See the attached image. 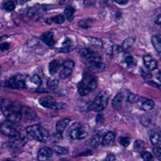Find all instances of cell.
<instances>
[{"instance_id":"obj_1","label":"cell","mask_w":161,"mask_h":161,"mask_svg":"<svg viewBox=\"0 0 161 161\" xmlns=\"http://www.w3.org/2000/svg\"><path fill=\"white\" fill-rule=\"evenodd\" d=\"M1 108L7 121H9L11 123H18L21 120V113H20L21 106L18 103L3 100L1 103Z\"/></svg>"},{"instance_id":"obj_2","label":"cell","mask_w":161,"mask_h":161,"mask_svg":"<svg viewBox=\"0 0 161 161\" xmlns=\"http://www.w3.org/2000/svg\"><path fill=\"white\" fill-rule=\"evenodd\" d=\"M83 56V59L86 60L88 65H90V67L94 68L95 70H99L100 67H102V59L99 53H97L96 51L88 50V48H84L80 51Z\"/></svg>"},{"instance_id":"obj_3","label":"cell","mask_w":161,"mask_h":161,"mask_svg":"<svg viewBox=\"0 0 161 161\" xmlns=\"http://www.w3.org/2000/svg\"><path fill=\"white\" fill-rule=\"evenodd\" d=\"M26 132L31 138L39 141V142H47V141L50 139L48 132L40 125L29 126V127H27Z\"/></svg>"},{"instance_id":"obj_4","label":"cell","mask_w":161,"mask_h":161,"mask_svg":"<svg viewBox=\"0 0 161 161\" xmlns=\"http://www.w3.org/2000/svg\"><path fill=\"white\" fill-rule=\"evenodd\" d=\"M108 94L105 92H101L98 96L95 98V100L92 102L90 106V110L95 111V112H101L106 108V106L108 104Z\"/></svg>"},{"instance_id":"obj_5","label":"cell","mask_w":161,"mask_h":161,"mask_svg":"<svg viewBox=\"0 0 161 161\" xmlns=\"http://www.w3.org/2000/svg\"><path fill=\"white\" fill-rule=\"evenodd\" d=\"M13 124L14 123L6 121V122H4L1 124V126H0V130H1V132L5 135V136L14 138V139H18L19 132Z\"/></svg>"},{"instance_id":"obj_6","label":"cell","mask_w":161,"mask_h":161,"mask_svg":"<svg viewBox=\"0 0 161 161\" xmlns=\"http://www.w3.org/2000/svg\"><path fill=\"white\" fill-rule=\"evenodd\" d=\"M5 86L11 89H24L26 84H25V77L21 74H16L5 83Z\"/></svg>"},{"instance_id":"obj_7","label":"cell","mask_w":161,"mask_h":161,"mask_svg":"<svg viewBox=\"0 0 161 161\" xmlns=\"http://www.w3.org/2000/svg\"><path fill=\"white\" fill-rule=\"evenodd\" d=\"M70 137L71 139L77 140V139H83L87 135V131H86L85 127L80 124H76L70 131Z\"/></svg>"},{"instance_id":"obj_8","label":"cell","mask_w":161,"mask_h":161,"mask_svg":"<svg viewBox=\"0 0 161 161\" xmlns=\"http://www.w3.org/2000/svg\"><path fill=\"white\" fill-rule=\"evenodd\" d=\"M82 83L87 87L90 91H93L97 88V80L93 74L86 73L84 74V79H83Z\"/></svg>"},{"instance_id":"obj_9","label":"cell","mask_w":161,"mask_h":161,"mask_svg":"<svg viewBox=\"0 0 161 161\" xmlns=\"http://www.w3.org/2000/svg\"><path fill=\"white\" fill-rule=\"evenodd\" d=\"M39 104L42 107L50 109H59L62 107V106H59V104L51 97H44L41 99H39Z\"/></svg>"},{"instance_id":"obj_10","label":"cell","mask_w":161,"mask_h":161,"mask_svg":"<svg viewBox=\"0 0 161 161\" xmlns=\"http://www.w3.org/2000/svg\"><path fill=\"white\" fill-rule=\"evenodd\" d=\"M53 154V149L50 147H44L40 149L38 153H37V159L39 161H47L50 158H51Z\"/></svg>"},{"instance_id":"obj_11","label":"cell","mask_w":161,"mask_h":161,"mask_svg":"<svg viewBox=\"0 0 161 161\" xmlns=\"http://www.w3.org/2000/svg\"><path fill=\"white\" fill-rule=\"evenodd\" d=\"M143 62H144V65L145 67L148 68L149 71H153V70H156L157 68V62L156 59H153L151 56H145L143 57Z\"/></svg>"},{"instance_id":"obj_12","label":"cell","mask_w":161,"mask_h":161,"mask_svg":"<svg viewBox=\"0 0 161 161\" xmlns=\"http://www.w3.org/2000/svg\"><path fill=\"white\" fill-rule=\"evenodd\" d=\"M20 113H21V118H23V119L26 120V121H30V120H32L36 117L35 113L28 108H22L21 107V111H20Z\"/></svg>"},{"instance_id":"obj_13","label":"cell","mask_w":161,"mask_h":161,"mask_svg":"<svg viewBox=\"0 0 161 161\" xmlns=\"http://www.w3.org/2000/svg\"><path fill=\"white\" fill-rule=\"evenodd\" d=\"M71 120L70 119H62L59 121V122L56 123V132L59 134H62L64 133V131L67 129V127L70 124Z\"/></svg>"},{"instance_id":"obj_14","label":"cell","mask_w":161,"mask_h":161,"mask_svg":"<svg viewBox=\"0 0 161 161\" xmlns=\"http://www.w3.org/2000/svg\"><path fill=\"white\" fill-rule=\"evenodd\" d=\"M41 40L47 45H48V47H53V45H54L53 33L51 32V31H48V32H45V33L42 34V35H41Z\"/></svg>"},{"instance_id":"obj_15","label":"cell","mask_w":161,"mask_h":161,"mask_svg":"<svg viewBox=\"0 0 161 161\" xmlns=\"http://www.w3.org/2000/svg\"><path fill=\"white\" fill-rule=\"evenodd\" d=\"M154 106H155V103L152 100L143 99L142 102H141L140 108H141V110H143V111H151L152 109L154 108Z\"/></svg>"},{"instance_id":"obj_16","label":"cell","mask_w":161,"mask_h":161,"mask_svg":"<svg viewBox=\"0 0 161 161\" xmlns=\"http://www.w3.org/2000/svg\"><path fill=\"white\" fill-rule=\"evenodd\" d=\"M115 137H116V135H115V133H113V132H108V133L105 134V136L103 137V139L101 142L103 143V145L105 146H109L111 145L112 143L115 141Z\"/></svg>"},{"instance_id":"obj_17","label":"cell","mask_w":161,"mask_h":161,"mask_svg":"<svg viewBox=\"0 0 161 161\" xmlns=\"http://www.w3.org/2000/svg\"><path fill=\"white\" fill-rule=\"evenodd\" d=\"M123 95L122 94H117L116 97L113 99V108L116 109V110H118V109L121 108V105H122V102H123Z\"/></svg>"},{"instance_id":"obj_18","label":"cell","mask_w":161,"mask_h":161,"mask_svg":"<svg viewBox=\"0 0 161 161\" xmlns=\"http://www.w3.org/2000/svg\"><path fill=\"white\" fill-rule=\"evenodd\" d=\"M152 44L157 53H161V39L159 35H154L152 37Z\"/></svg>"},{"instance_id":"obj_19","label":"cell","mask_w":161,"mask_h":161,"mask_svg":"<svg viewBox=\"0 0 161 161\" xmlns=\"http://www.w3.org/2000/svg\"><path fill=\"white\" fill-rule=\"evenodd\" d=\"M59 64L56 59L51 60V62H50V65H48V71H50V73L51 74H56V71L59 70Z\"/></svg>"},{"instance_id":"obj_20","label":"cell","mask_w":161,"mask_h":161,"mask_svg":"<svg viewBox=\"0 0 161 161\" xmlns=\"http://www.w3.org/2000/svg\"><path fill=\"white\" fill-rule=\"evenodd\" d=\"M150 142L153 146H160L161 143V137L158 133H153L150 135Z\"/></svg>"},{"instance_id":"obj_21","label":"cell","mask_w":161,"mask_h":161,"mask_svg":"<svg viewBox=\"0 0 161 161\" xmlns=\"http://www.w3.org/2000/svg\"><path fill=\"white\" fill-rule=\"evenodd\" d=\"M74 7H71L68 6L65 9V12H64V15L65 17L67 18L68 20H70V21H71L74 18Z\"/></svg>"},{"instance_id":"obj_22","label":"cell","mask_w":161,"mask_h":161,"mask_svg":"<svg viewBox=\"0 0 161 161\" xmlns=\"http://www.w3.org/2000/svg\"><path fill=\"white\" fill-rule=\"evenodd\" d=\"M134 44V38L133 37H128V38H126L124 40V42H123V44H122V50H129L130 47H132V45Z\"/></svg>"},{"instance_id":"obj_23","label":"cell","mask_w":161,"mask_h":161,"mask_svg":"<svg viewBox=\"0 0 161 161\" xmlns=\"http://www.w3.org/2000/svg\"><path fill=\"white\" fill-rule=\"evenodd\" d=\"M77 91H79V94L80 95V96H87V95H89L91 93V91L89 90V89L86 87V86L83 84L82 82L79 84V88H77Z\"/></svg>"},{"instance_id":"obj_24","label":"cell","mask_w":161,"mask_h":161,"mask_svg":"<svg viewBox=\"0 0 161 161\" xmlns=\"http://www.w3.org/2000/svg\"><path fill=\"white\" fill-rule=\"evenodd\" d=\"M71 71H73V70H71V68L62 67V68L60 70V73H59L60 79H68V77L71 74Z\"/></svg>"},{"instance_id":"obj_25","label":"cell","mask_w":161,"mask_h":161,"mask_svg":"<svg viewBox=\"0 0 161 161\" xmlns=\"http://www.w3.org/2000/svg\"><path fill=\"white\" fill-rule=\"evenodd\" d=\"M53 152H56V153L57 154H59V155H62V154H67L68 150V148H65V147H62V146H59V145H56V146H53Z\"/></svg>"},{"instance_id":"obj_26","label":"cell","mask_w":161,"mask_h":161,"mask_svg":"<svg viewBox=\"0 0 161 161\" xmlns=\"http://www.w3.org/2000/svg\"><path fill=\"white\" fill-rule=\"evenodd\" d=\"M3 8L6 11H13L14 8H15V4H14L13 1H7L3 4Z\"/></svg>"},{"instance_id":"obj_27","label":"cell","mask_w":161,"mask_h":161,"mask_svg":"<svg viewBox=\"0 0 161 161\" xmlns=\"http://www.w3.org/2000/svg\"><path fill=\"white\" fill-rule=\"evenodd\" d=\"M101 136L99 134L98 135H95V136L92 138V140H91V144L93 145V147H97V146H99V144L101 143Z\"/></svg>"},{"instance_id":"obj_28","label":"cell","mask_w":161,"mask_h":161,"mask_svg":"<svg viewBox=\"0 0 161 161\" xmlns=\"http://www.w3.org/2000/svg\"><path fill=\"white\" fill-rule=\"evenodd\" d=\"M51 21L54 22V23H56V24H62L65 22V16L62 15V14H59V15L54 16L53 18L51 19Z\"/></svg>"},{"instance_id":"obj_29","label":"cell","mask_w":161,"mask_h":161,"mask_svg":"<svg viewBox=\"0 0 161 161\" xmlns=\"http://www.w3.org/2000/svg\"><path fill=\"white\" fill-rule=\"evenodd\" d=\"M30 82L35 86L41 85V79H40V77L37 76V74H33V76L30 77Z\"/></svg>"},{"instance_id":"obj_30","label":"cell","mask_w":161,"mask_h":161,"mask_svg":"<svg viewBox=\"0 0 161 161\" xmlns=\"http://www.w3.org/2000/svg\"><path fill=\"white\" fill-rule=\"evenodd\" d=\"M141 157H142V159L144 161H151L152 158H153L152 154L148 151H143L142 153H141Z\"/></svg>"},{"instance_id":"obj_31","label":"cell","mask_w":161,"mask_h":161,"mask_svg":"<svg viewBox=\"0 0 161 161\" xmlns=\"http://www.w3.org/2000/svg\"><path fill=\"white\" fill-rule=\"evenodd\" d=\"M124 62H125V64L128 65V67H133V65H135V60H134L133 56H126Z\"/></svg>"},{"instance_id":"obj_32","label":"cell","mask_w":161,"mask_h":161,"mask_svg":"<svg viewBox=\"0 0 161 161\" xmlns=\"http://www.w3.org/2000/svg\"><path fill=\"white\" fill-rule=\"evenodd\" d=\"M119 143L120 145L124 146V147H127L129 145V143H130V138L129 137H121L120 140H119Z\"/></svg>"},{"instance_id":"obj_33","label":"cell","mask_w":161,"mask_h":161,"mask_svg":"<svg viewBox=\"0 0 161 161\" xmlns=\"http://www.w3.org/2000/svg\"><path fill=\"white\" fill-rule=\"evenodd\" d=\"M57 85H59V80H48V82H47L48 88H50V89L56 88V87H57Z\"/></svg>"},{"instance_id":"obj_34","label":"cell","mask_w":161,"mask_h":161,"mask_svg":"<svg viewBox=\"0 0 161 161\" xmlns=\"http://www.w3.org/2000/svg\"><path fill=\"white\" fill-rule=\"evenodd\" d=\"M62 67H65V68H71V70H74V62H73V60L68 59V60H65V62H64V65H62Z\"/></svg>"},{"instance_id":"obj_35","label":"cell","mask_w":161,"mask_h":161,"mask_svg":"<svg viewBox=\"0 0 161 161\" xmlns=\"http://www.w3.org/2000/svg\"><path fill=\"white\" fill-rule=\"evenodd\" d=\"M138 100H139V96H137V95H134V94L129 95L128 101L130 103H136V102H138Z\"/></svg>"},{"instance_id":"obj_36","label":"cell","mask_w":161,"mask_h":161,"mask_svg":"<svg viewBox=\"0 0 161 161\" xmlns=\"http://www.w3.org/2000/svg\"><path fill=\"white\" fill-rule=\"evenodd\" d=\"M153 151H154V154L156 155V157L158 158V159H160V157H161V148H160V146H154Z\"/></svg>"},{"instance_id":"obj_37","label":"cell","mask_w":161,"mask_h":161,"mask_svg":"<svg viewBox=\"0 0 161 161\" xmlns=\"http://www.w3.org/2000/svg\"><path fill=\"white\" fill-rule=\"evenodd\" d=\"M143 145H144V143H143L142 141H140V140H138V141H136V142L134 143V147L136 148V149L142 148V147H143Z\"/></svg>"},{"instance_id":"obj_38","label":"cell","mask_w":161,"mask_h":161,"mask_svg":"<svg viewBox=\"0 0 161 161\" xmlns=\"http://www.w3.org/2000/svg\"><path fill=\"white\" fill-rule=\"evenodd\" d=\"M10 47V44H7V42H5V44H0V50H6L8 48Z\"/></svg>"},{"instance_id":"obj_39","label":"cell","mask_w":161,"mask_h":161,"mask_svg":"<svg viewBox=\"0 0 161 161\" xmlns=\"http://www.w3.org/2000/svg\"><path fill=\"white\" fill-rule=\"evenodd\" d=\"M115 160V155L113 154H109L107 157H106V159L104 161H114Z\"/></svg>"},{"instance_id":"obj_40","label":"cell","mask_w":161,"mask_h":161,"mask_svg":"<svg viewBox=\"0 0 161 161\" xmlns=\"http://www.w3.org/2000/svg\"><path fill=\"white\" fill-rule=\"evenodd\" d=\"M96 122L98 123V124H101V123L103 122V115H101V114L98 115L97 118H96Z\"/></svg>"},{"instance_id":"obj_41","label":"cell","mask_w":161,"mask_h":161,"mask_svg":"<svg viewBox=\"0 0 161 161\" xmlns=\"http://www.w3.org/2000/svg\"><path fill=\"white\" fill-rule=\"evenodd\" d=\"M155 23H156L157 25L161 24V15H160V14H158V15H157V18L155 19Z\"/></svg>"},{"instance_id":"obj_42","label":"cell","mask_w":161,"mask_h":161,"mask_svg":"<svg viewBox=\"0 0 161 161\" xmlns=\"http://www.w3.org/2000/svg\"><path fill=\"white\" fill-rule=\"evenodd\" d=\"M118 4H126L128 2V0H115Z\"/></svg>"},{"instance_id":"obj_43","label":"cell","mask_w":161,"mask_h":161,"mask_svg":"<svg viewBox=\"0 0 161 161\" xmlns=\"http://www.w3.org/2000/svg\"><path fill=\"white\" fill-rule=\"evenodd\" d=\"M27 1H29V0H19L20 3H23V2H27Z\"/></svg>"},{"instance_id":"obj_44","label":"cell","mask_w":161,"mask_h":161,"mask_svg":"<svg viewBox=\"0 0 161 161\" xmlns=\"http://www.w3.org/2000/svg\"><path fill=\"white\" fill-rule=\"evenodd\" d=\"M4 161H13V160H11V159H6V160H4Z\"/></svg>"},{"instance_id":"obj_45","label":"cell","mask_w":161,"mask_h":161,"mask_svg":"<svg viewBox=\"0 0 161 161\" xmlns=\"http://www.w3.org/2000/svg\"><path fill=\"white\" fill-rule=\"evenodd\" d=\"M62 161H68V160H62Z\"/></svg>"}]
</instances>
